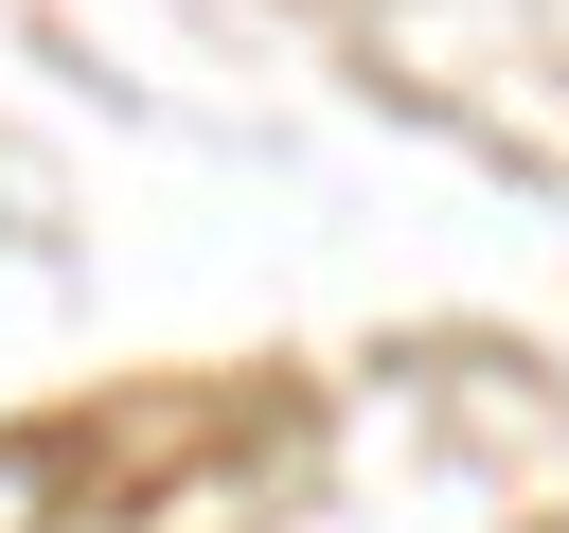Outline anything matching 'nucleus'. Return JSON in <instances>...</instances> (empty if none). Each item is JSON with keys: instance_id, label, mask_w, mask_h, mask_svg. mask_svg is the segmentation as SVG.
Returning a JSON list of instances; mask_svg holds the SVG:
<instances>
[{"instance_id": "nucleus-1", "label": "nucleus", "mask_w": 569, "mask_h": 533, "mask_svg": "<svg viewBox=\"0 0 569 533\" xmlns=\"http://www.w3.org/2000/svg\"><path fill=\"white\" fill-rule=\"evenodd\" d=\"M71 515V444L53 426H0V533H53Z\"/></svg>"}]
</instances>
